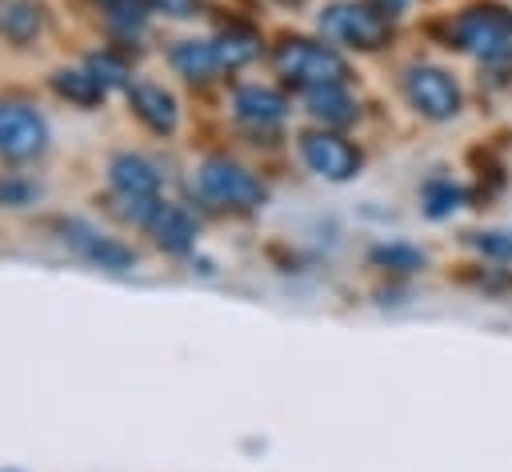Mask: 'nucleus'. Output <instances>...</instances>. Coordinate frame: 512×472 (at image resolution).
I'll list each match as a JSON object with an SVG mask.
<instances>
[{"label": "nucleus", "mask_w": 512, "mask_h": 472, "mask_svg": "<svg viewBox=\"0 0 512 472\" xmlns=\"http://www.w3.org/2000/svg\"><path fill=\"white\" fill-rule=\"evenodd\" d=\"M472 244L492 260H512V232H476Z\"/></svg>", "instance_id": "412c9836"}, {"label": "nucleus", "mask_w": 512, "mask_h": 472, "mask_svg": "<svg viewBox=\"0 0 512 472\" xmlns=\"http://www.w3.org/2000/svg\"><path fill=\"white\" fill-rule=\"evenodd\" d=\"M88 68L96 72V80H100L104 88H108V84H124V76H128V72H124V64H116L112 56H96Z\"/></svg>", "instance_id": "4be33fe9"}, {"label": "nucleus", "mask_w": 512, "mask_h": 472, "mask_svg": "<svg viewBox=\"0 0 512 472\" xmlns=\"http://www.w3.org/2000/svg\"><path fill=\"white\" fill-rule=\"evenodd\" d=\"M460 200H464L460 184H452V180H444V176L428 180V184H424V192H420L424 216H432V220H444V216H452V212L460 208Z\"/></svg>", "instance_id": "f3484780"}, {"label": "nucleus", "mask_w": 512, "mask_h": 472, "mask_svg": "<svg viewBox=\"0 0 512 472\" xmlns=\"http://www.w3.org/2000/svg\"><path fill=\"white\" fill-rule=\"evenodd\" d=\"M64 240L84 256V260H92V264H100V268H128L132 264V248H124L120 240H108V236H100V232H92L88 224H64Z\"/></svg>", "instance_id": "9b49d317"}, {"label": "nucleus", "mask_w": 512, "mask_h": 472, "mask_svg": "<svg viewBox=\"0 0 512 472\" xmlns=\"http://www.w3.org/2000/svg\"><path fill=\"white\" fill-rule=\"evenodd\" d=\"M404 96L428 120H452L464 104L460 84L452 80V72H444L436 64H412L404 72Z\"/></svg>", "instance_id": "39448f33"}, {"label": "nucleus", "mask_w": 512, "mask_h": 472, "mask_svg": "<svg viewBox=\"0 0 512 472\" xmlns=\"http://www.w3.org/2000/svg\"><path fill=\"white\" fill-rule=\"evenodd\" d=\"M304 108H308V116L320 120L324 128H344V124H352V120L360 116L356 100H352L344 88H312L308 100H304Z\"/></svg>", "instance_id": "4468645a"}, {"label": "nucleus", "mask_w": 512, "mask_h": 472, "mask_svg": "<svg viewBox=\"0 0 512 472\" xmlns=\"http://www.w3.org/2000/svg\"><path fill=\"white\" fill-rule=\"evenodd\" d=\"M144 228L152 232V240L164 252H188L192 240H196V220L180 204H156V212H152V220Z\"/></svg>", "instance_id": "f8f14e48"}, {"label": "nucleus", "mask_w": 512, "mask_h": 472, "mask_svg": "<svg viewBox=\"0 0 512 472\" xmlns=\"http://www.w3.org/2000/svg\"><path fill=\"white\" fill-rule=\"evenodd\" d=\"M372 264L388 268V272H420L424 268V252L412 244H376L372 248Z\"/></svg>", "instance_id": "6ab92c4d"}, {"label": "nucleus", "mask_w": 512, "mask_h": 472, "mask_svg": "<svg viewBox=\"0 0 512 472\" xmlns=\"http://www.w3.org/2000/svg\"><path fill=\"white\" fill-rule=\"evenodd\" d=\"M196 188L204 200L220 204V208H256L264 204V184L236 160L228 156H212L200 164L196 172Z\"/></svg>", "instance_id": "20e7f679"}, {"label": "nucleus", "mask_w": 512, "mask_h": 472, "mask_svg": "<svg viewBox=\"0 0 512 472\" xmlns=\"http://www.w3.org/2000/svg\"><path fill=\"white\" fill-rule=\"evenodd\" d=\"M40 24H44V16H40V8L28 4V0H16V4H4V8H0V32H4L8 40H16V44L32 40V36L40 32Z\"/></svg>", "instance_id": "dca6fc26"}, {"label": "nucleus", "mask_w": 512, "mask_h": 472, "mask_svg": "<svg viewBox=\"0 0 512 472\" xmlns=\"http://www.w3.org/2000/svg\"><path fill=\"white\" fill-rule=\"evenodd\" d=\"M32 196H36L32 184H24V180H0V200L4 204H28Z\"/></svg>", "instance_id": "5701e85b"}, {"label": "nucleus", "mask_w": 512, "mask_h": 472, "mask_svg": "<svg viewBox=\"0 0 512 472\" xmlns=\"http://www.w3.org/2000/svg\"><path fill=\"white\" fill-rule=\"evenodd\" d=\"M272 64L284 80H292L296 88H344L348 80V60L320 44V40H304V36H292L284 44H276L272 52Z\"/></svg>", "instance_id": "f257e3e1"}, {"label": "nucleus", "mask_w": 512, "mask_h": 472, "mask_svg": "<svg viewBox=\"0 0 512 472\" xmlns=\"http://www.w3.org/2000/svg\"><path fill=\"white\" fill-rule=\"evenodd\" d=\"M48 144V124L36 108L20 100H0V156L4 160H32Z\"/></svg>", "instance_id": "0eeeda50"}, {"label": "nucleus", "mask_w": 512, "mask_h": 472, "mask_svg": "<svg viewBox=\"0 0 512 472\" xmlns=\"http://www.w3.org/2000/svg\"><path fill=\"white\" fill-rule=\"evenodd\" d=\"M300 156H304V164H308L316 176H324V180H352V176L360 172V164H364L360 148L348 144V140H344L340 132H332V128H312V132H304V136H300Z\"/></svg>", "instance_id": "423d86ee"}, {"label": "nucleus", "mask_w": 512, "mask_h": 472, "mask_svg": "<svg viewBox=\"0 0 512 472\" xmlns=\"http://www.w3.org/2000/svg\"><path fill=\"white\" fill-rule=\"evenodd\" d=\"M232 108L252 128H272V124H280L288 116V100L276 88H268V84H244V88H236Z\"/></svg>", "instance_id": "9d476101"}, {"label": "nucleus", "mask_w": 512, "mask_h": 472, "mask_svg": "<svg viewBox=\"0 0 512 472\" xmlns=\"http://www.w3.org/2000/svg\"><path fill=\"white\" fill-rule=\"evenodd\" d=\"M452 40L472 56H508L512 52V12L500 4H472L452 20Z\"/></svg>", "instance_id": "f03ea898"}, {"label": "nucleus", "mask_w": 512, "mask_h": 472, "mask_svg": "<svg viewBox=\"0 0 512 472\" xmlns=\"http://www.w3.org/2000/svg\"><path fill=\"white\" fill-rule=\"evenodd\" d=\"M128 104H132V112L152 128V132H160V136H168V132H176V124H180V108H176V96L168 92V88H160V84H152V80H140V84H128Z\"/></svg>", "instance_id": "6e6552de"}, {"label": "nucleus", "mask_w": 512, "mask_h": 472, "mask_svg": "<svg viewBox=\"0 0 512 472\" xmlns=\"http://www.w3.org/2000/svg\"><path fill=\"white\" fill-rule=\"evenodd\" d=\"M108 20H112L116 32L132 36V32L144 28V4L140 0H108Z\"/></svg>", "instance_id": "aec40b11"}, {"label": "nucleus", "mask_w": 512, "mask_h": 472, "mask_svg": "<svg viewBox=\"0 0 512 472\" xmlns=\"http://www.w3.org/2000/svg\"><path fill=\"white\" fill-rule=\"evenodd\" d=\"M320 28H324V36H332L348 48L376 52L392 36V16L384 8H376L372 0L368 4H332V8H324Z\"/></svg>", "instance_id": "7ed1b4c3"}, {"label": "nucleus", "mask_w": 512, "mask_h": 472, "mask_svg": "<svg viewBox=\"0 0 512 472\" xmlns=\"http://www.w3.org/2000/svg\"><path fill=\"white\" fill-rule=\"evenodd\" d=\"M148 4H156V8H164L172 16H192V0H148Z\"/></svg>", "instance_id": "b1692460"}, {"label": "nucleus", "mask_w": 512, "mask_h": 472, "mask_svg": "<svg viewBox=\"0 0 512 472\" xmlns=\"http://www.w3.org/2000/svg\"><path fill=\"white\" fill-rule=\"evenodd\" d=\"M108 180H112V188H116L120 196H132V200H152V196L160 192V172H156L144 156H136V152L112 156Z\"/></svg>", "instance_id": "1a4fd4ad"}, {"label": "nucleus", "mask_w": 512, "mask_h": 472, "mask_svg": "<svg viewBox=\"0 0 512 472\" xmlns=\"http://www.w3.org/2000/svg\"><path fill=\"white\" fill-rule=\"evenodd\" d=\"M52 88H56L60 96H68V100L84 104V108L104 100V84L96 80V72H92V68H64V72H56V76H52Z\"/></svg>", "instance_id": "2eb2a0df"}, {"label": "nucleus", "mask_w": 512, "mask_h": 472, "mask_svg": "<svg viewBox=\"0 0 512 472\" xmlns=\"http://www.w3.org/2000/svg\"><path fill=\"white\" fill-rule=\"evenodd\" d=\"M168 60H172V68H176L184 80H212L216 72H224L216 40H180V44L168 52Z\"/></svg>", "instance_id": "ddd939ff"}, {"label": "nucleus", "mask_w": 512, "mask_h": 472, "mask_svg": "<svg viewBox=\"0 0 512 472\" xmlns=\"http://www.w3.org/2000/svg\"><path fill=\"white\" fill-rule=\"evenodd\" d=\"M216 48H220V64H224V68H240V64H248V60L260 52V40H256L248 28H228V32L216 40Z\"/></svg>", "instance_id": "a211bd4d"}]
</instances>
